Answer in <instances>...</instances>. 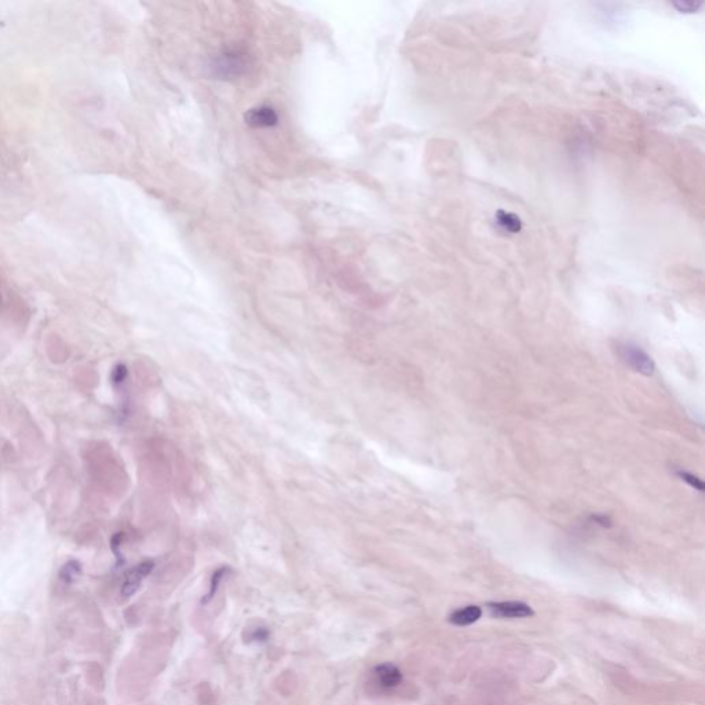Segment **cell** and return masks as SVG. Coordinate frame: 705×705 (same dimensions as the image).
Here are the masks:
<instances>
[{
	"label": "cell",
	"instance_id": "obj_8",
	"mask_svg": "<svg viewBox=\"0 0 705 705\" xmlns=\"http://www.w3.org/2000/svg\"><path fill=\"white\" fill-rule=\"evenodd\" d=\"M498 222L503 226V229H505V230H508L511 233H517L521 229V221H519V218H517L512 214H507V212L500 211L498 214Z\"/></svg>",
	"mask_w": 705,
	"mask_h": 705
},
{
	"label": "cell",
	"instance_id": "obj_1",
	"mask_svg": "<svg viewBox=\"0 0 705 705\" xmlns=\"http://www.w3.org/2000/svg\"><path fill=\"white\" fill-rule=\"evenodd\" d=\"M494 617L498 619H525L535 615L533 609L524 602H494L488 605Z\"/></svg>",
	"mask_w": 705,
	"mask_h": 705
},
{
	"label": "cell",
	"instance_id": "obj_6",
	"mask_svg": "<svg viewBox=\"0 0 705 705\" xmlns=\"http://www.w3.org/2000/svg\"><path fill=\"white\" fill-rule=\"evenodd\" d=\"M481 616H482V609L480 606L470 605L467 608L455 610L449 616V622L455 625L464 627V625H470L473 622H478L481 619Z\"/></svg>",
	"mask_w": 705,
	"mask_h": 705
},
{
	"label": "cell",
	"instance_id": "obj_9",
	"mask_svg": "<svg viewBox=\"0 0 705 705\" xmlns=\"http://www.w3.org/2000/svg\"><path fill=\"white\" fill-rule=\"evenodd\" d=\"M226 572H228V569H226V568H222V569H219V571H216V572L214 573V576H212V582H211V589H209V592H208L207 598H204V599H203V602H204V603H207L208 601L214 596V594H215V591H216V588H218L219 582H221L222 578L225 576V573H226Z\"/></svg>",
	"mask_w": 705,
	"mask_h": 705
},
{
	"label": "cell",
	"instance_id": "obj_10",
	"mask_svg": "<svg viewBox=\"0 0 705 705\" xmlns=\"http://www.w3.org/2000/svg\"><path fill=\"white\" fill-rule=\"evenodd\" d=\"M678 475H679V477H680L685 482H687L690 487H693V488L699 489L700 492H703V491H704V485H703L701 480H699V478H697V477H694L693 474H689V473H685V471H679V473H678Z\"/></svg>",
	"mask_w": 705,
	"mask_h": 705
},
{
	"label": "cell",
	"instance_id": "obj_3",
	"mask_svg": "<svg viewBox=\"0 0 705 705\" xmlns=\"http://www.w3.org/2000/svg\"><path fill=\"white\" fill-rule=\"evenodd\" d=\"M153 568H155L153 561H145V562H141L139 565H137L132 571H130L128 575L125 576V580L123 582V587H122V595L125 598L134 595L137 592V589L139 588L142 580L153 571Z\"/></svg>",
	"mask_w": 705,
	"mask_h": 705
},
{
	"label": "cell",
	"instance_id": "obj_2",
	"mask_svg": "<svg viewBox=\"0 0 705 705\" xmlns=\"http://www.w3.org/2000/svg\"><path fill=\"white\" fill-rule=\"evenodd\" d=\"M620 353L622 360L635 371L643 375H653L655 372V363L641 347L625 344L622 346Z\"/></svg>",
	"mask_w": 705,
	"mask_h": 705
},
{
	"label": "cell",
	"instance_id": "obj_7",
	"mask_svg": "<svg viewBox=\"0 0 705 705\" xmlns=\"http://www.w3.org/2000/svg\"><path fill=\"white\" fill-rule=\"evenodd\" d=\"M81 575H82V565H81V562L74 561V559H72V561H68V562L62 566V569H61V572H60V578H61V580L64 581V582H67V584H71V582L78 580Z\"/></svg>",
	"mask_w": 705,
	"mask_h": 705
},
{
	"label": "cell",
	"instance_id": "obj_5",
	"mask_svg": "<svg viewBox=\"0 0 705 705\" xmlns=\"http://www.w3.org/2000/svg\"><path fill=\"white\" fill-rule=\"evenodd\" d=\"M247 123L253 127H270L277 123V115L269 106L253 108L247 113Z\"/></svg>",
	"mask_w": 705,
	"mask_h": 705
},
{
	"label": "cell",
	"instance_id": "obj_12",
	"mask_svg": "<svg viewBox=\"0 0 705 705\" xmlns=\"http://www.w3.org/2000/svg\"><path fill=\"white\" fill-rule=\"evenodd\" d=\"M680 11H694L700 7V3L694 4V3H689V1H683V3H676L675 4Z\"/></svg>",
	"mask_w": 705,
	"mask_h": 705
},
{
	"label": "cell",
	"instance_id": "obj_4",
	"mask_svg": "<svg viewBox=\"0 0 705 705\" xmlns=\"http://www.w3.org/2000/svg\"><path fill=\"white\" fill-rule=\"evenodd\" d=\"M377 682L384 689H394L403 682L401 671L393 664H382L375 668Z\"/></svg>",
	"mask_w": 705,
	"mask_h": 705
},
{
	"label": "cell",
	"instance_id": "obj_11",
	"mask_svg": "<svg viewBox=\"0 0 705 705\" xmlns=\"http://www.w3.org/2000/svg\"><path fill=\"white\" fill-rule=\"evenodd\" d=\"M127 374H128V372H127L125 365H123V364L116 365V367H115V370H113V372H112V380H113V383H115V384H120V383H123L125 380V377H127Z\"/></svg>",
	"mask_w": 705,
	"mask_h": 705
}]
</instances>
